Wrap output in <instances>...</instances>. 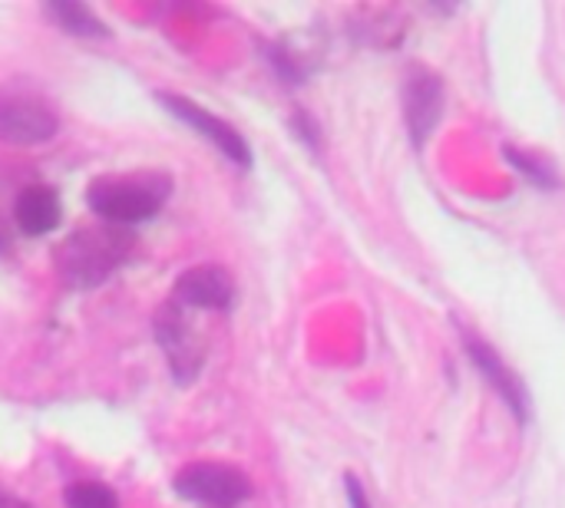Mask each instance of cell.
Returning a JSON list of instances; mask_svg holds the SVG:
<instances>
[{
  "label": "cell",
  "mask_w": 565,
  "mask_h": 508,
  "mask_svg": "<svg viewBox=\"0 0 565 508\" xmlns=\"http://www.w3.org/2000/svg\"><path fill=\"white\" fill-rule=\"evenodd\" d=\"M166 195H169V182L159 175H116V179H96L86 192V202L109 225H136V221H149Z\"/></svg>",
  "instance_id": "cell-1"
},
{
  "label": "cell",
  "mask_w": 565,
  "mask_h": 508,
  "mask_svg": "<svg viewBox=\"0 0 565 508\" xmlns=\"http://www.w3.org/2000/svg\"><path fill=\"white\" fill-rule=\"evenodd\" d=\"M126 255L129 238L119 228H83L63 241V248L56 251V264L73 288H93L113 268H119Z\"/></svg>",
  "instance_id": "cell-2"
},
{
  "label": "cell",
  "mask_w": 565,
  "mask_h": 508,
  "mask_svg": "<svg viewBox=\"0 0 565 508\" xmlns=\"http://www.w3.org/2000/svg\"><path fill=\"white\" fill-rule=\"evenodd\" d=\"M172 489L202 508H238L252 496L248 476L225 463H192L175 476Z\"/></svg>",
  "instance_id": "cell-3"
},
{
  "label": "cell",
  "mask_w": 565,
  "mask_h": 508,
  "mask_svg": "<svg viewBox=\"0 0 565 508\" xmlns=\"http://www.w3.org/2000/svg\"><path fill=\"white\" fill-rule=\"evenodd\" d=\"M60 119L53 106L33 93H10L0 96V139L10 145H40L53 139Z\"/></svg>",
  "instance_id": "cell-4"
},
{
  "label": "cell",
  "mask_w": 565,
  "mask_h": 508,
  "mask_svg": "<svg viewBox=\"0 0 565 508\" xmlns=\"http://www.w3.org/2000/svg\"><path fill=\"white\" fill-rule=\"evenodd\" d=\"M156 99H159L175 119H182L185 126L199 129V132L228 159V162H235V165H252V149H248V142H245L225 119L205 112L199 102H192V99H185V96H175V93H159Z\"/></svg>",
  "instance_id": "cell-5"
},
{
  "label": "cell",
  "mask_w": 565,
  "mask_h": 508,
  "mask_svg": "<svg viewBox=\"0 0 565 508\" xmlns=\"http://www.w3.org/2000/svg\"><path fill=\"white\" fill-rule=\"evenodd\" d=\"M156 337H159V347L169 357V367H172L175 380L179 383H189L199 374V367L205 360V350H202L199 337L192 334V327L182 321L179 304H166L156 314Z\"/></svg>",
  "instance_id": "cell-6"
},
{
  "label": "cell",
  "mask_w": 565,
  "mask_h": 508,
  "mask_svg": "<svg viewBox=\"0 0 565 508\" xmlns=\"http://www.w3.org/2000/svg\"><path fill=\"white\" fill-rule=\"evenodd\" d=\"M232 278L218 264H202L185 271L175 281V304L202 307V311H222L232 304Z\"/></svg>",
  "instance_id": "cell-7"
},
{
  "label": "cell",
  "mask_w": 565,
  "mask_h": 508,
  "mask_svg": "<svg viewBox=\"0 0 565 508\" xmlns=\"http://www.w3.org/2000/svg\"><path fill=\"white\" fill-rule=\"evenodd\" d=\"M470 357H473V364L480 367V374L493 383V390L507 400V407L516 413V420H530V397H526V390H523V383L516 380V374L497 357V350L490 347V344H483V341H470Z\"/></svg>",
  "instance_id": "cell-8"
},
{
  "label": "cell",
  "mask_w": 565,
  "mask_h": 508,
  "mask_svg": "<svg viewBox=\"0 0 565 508\" xmlns=\"http://www.w3.org/2000/svg\"><path fill=\"white\" fill-rule=\"evenodd\" d=\"M440 83L437 76L430 73H414L407 79V89H404V102H407V126H411V136L417 142H424L437 119H440Z\"/></svg>",
  "instance_id": "cell-9"
},
{
  "label": "cell",
  "mask_w": 565,
  "mask_h": 508,
  "mask_svg": "<svg viewBox=\"0 0 565 508\" xmlns=\"http://www.w3.org/2000/svg\"><path fill=\"white\" fill-rule=\"evenodd\" d=\"M60 212H63L60 198L46 185H26L17 195V205H13V218H17L20 231L30 235V238L50 235L60 225Z\"/></svg>",
  "instance_id": "cell-10"
},
{
  "label": "cell",
  "mask_w": 565,
  "mask_h": 508,
  "mask_svg": "<svg viewBox=\"0 0 565 508\" xmlns=\"http://www.w3.org/2000/svg\"><path fill=\"white\" fill-rule=\"evenodd\" d=\"M43 13L66 33L73 36H106L109 30L103 26V20L86 7V3H73V0H46Z\"/></svg>",
  "instance_id": "cell-11"
},
{
  "label": "cell",
  "mask_w": 565,
  "mask_h": 508,
  "mask_svg": "<svg viewBox=\"0 0 565 508\" xmlns=\"http://www.w3.org/2000/svg\"><path fill=\"white\" fill-rule=\"evenodd\" d=\"M66 508H119V499L103 483H73L66 489Z\"/></svg>",
  "instance_id": "cell-12"
},
{
  "label": "cell",
  "mask_w": 565,
  "mask_h": 508,
  "mask_svg": "<svg viewBox=\"0 0 565 508\" xmlns=\"http://www.w3.org/2000/svg\"><path fill=\"white\" fill-rule=\"evenodd\" d=\"M507 159H510V165L513 169H520L523 175H530L536 185H556V175L550 172V165L543 162V159H536V155H526V152H520V149H507Z\"/></svg>",
  "instance_id": "cell-13"
},
{
  "label": "cell",
  "mask_w": 565,
  "mask_h": 508,
  "mask_svg": "<svg viewBox=\"0 0 565 508\" xmlns=\"http://www.w3.org/2000/svg\"><path fill=\"white\" fill-rule=\"evenodd\" d=\"M344 486H348V502H351V508H371L367 496H364V489H361V483H358L354 476H348V479H344Z\"/></svg>",
  "instance_id": "cell-14"
},
{
  "label": "cell",
  "mask_w": 565,
  "mask_h": 508,
  "mask_svg": "<svg viewBox=\"0 0 565 508\" xmlns=\"http://www.w3.org/2000/svg\"><path fill=\"white\" fill-rule=\"evenodd\" d=\"M0 508H30L26 502H20V499H10V496H3L0 493Z\"/></svg>",
  "instance_id": "cell-15"
}]
</instances>
